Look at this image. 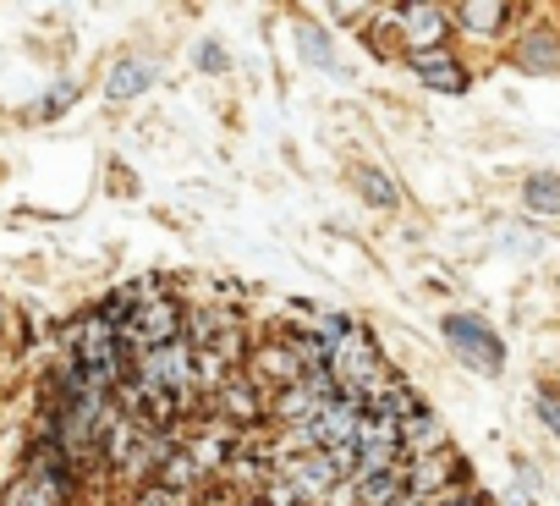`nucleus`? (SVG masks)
Instances as JSON below:
<instances>
[{
  "mask_svg": "<svg viewBox=\"0 0 560 506\" xmlns=\"http://www.w3.org/2000/svg\"><path fill=\"white\" fill-rule=\"evenodd\" d=\"M138 506H187V501H176L171 490H160V484H149V490L138 495Z\"/></svg>",
  "mask_w": 560,
  "mask_h": 506,
  "instance_id": "17",
  "label": "nucleus"
},
{
  "mask_svg": "<svg viewBox=\"0 0 560 506\" xmlns=\"http://www.w3.org/2000/svg\"><path fill=\"white\" fill-rule=\"evenodd\" d=\"M330 380H336V391L341 396H358V402H369V396H380L390 380H401L390 364H385V353L352 325L336 347H330Z\"/></svg>",
  "mask_w": 560,
  "mask_h": 506,
  "instance_id": "1",
  "label": "nucleus"
},
{
  "mask_svg": "<svg viewBox=\"0 0 560 506\" xmlns=\"http://www.w3.org/2000/svg\"><path fill=\"white\" fill-rule=\"evenodd\" d=\"M445 342L456 347L462 364H472V369H483V375H500V364H505L500 336H494L483 320H472V314H451V320H445Z\"/></svg>",
  "mask_w": 560,
  "mask_h": 506,
  "instance_id": "2",
  "label": "nucleus"
},
{
  "mask_svg": "<svg viewBox=\"0 0 560 506\" xmlns=\"http://www.w3.org/2000/svg\"><path fill=\"white\" fill-rule=\"evenodd\" d=\"M396 28H401L407 50L423 56V50H440V39L451 34V12L445 7H401L396 12Z\"/></svg>",
  "mask_w": 560,
  "mask_h": 506,
  "instance_id": "7",
  "label": "nucleus"
},
{
  "mask_svg": "<svg viewBox=\"0 0 560 506\" xmlns=\"http://www.w3.org/2000/svg\"><path fill=\"white\" fill-rule=\"evenodd\" d=\"M412 61V72L429 83V89H440V94H462L467 89V67L451 56V50H423V56H407Z\"/></svg>",
  "mask_w": 560,
  "mask_h": 506,
  "instance_id": "8",
  "label": "nucleus"
},
{
  "mask_svg": "<svg viewBox=\"0 0 560 506\" xmlns=\"http://www.w3.org/2000/svg\"><path fill=\"white\" fill-rule=\"evenodd\" d=\"M434 451H451V440H445V429L429 418V407L423 413H412L407 424H401V462H412V457H434Z\"/></svg>",
  "mask_w": 560,
  "mask_h": 506,
  "instance_id": "10",
  "label": "nucleus"
},
{
  "mask_svg": "<svg viewBox=\"0 0 560 506\" xmlns=\"http://www.w3.org/2000/svg\"><path fill=\"white\" fill-rule=\"evenodd\" d=\"M187 457H192V468L203 473V479H225V462H231V451H236V429L225 424V418H209L198 435H192V446H182Z\"/></svg>",
  "mask_w": 560,
  "mask_h": 506,
  "instance_id": "6",
  "label": "nucleus"
},
{
  "mask_svg": "<svg viewBox=\"0 0 560 506\" xmlns=\"http://www.w3.org/2000/svg\"><path fill=\"white\" fill-rule=\"evenodd\" d=\"M358 424H363V402L358 396H336L319 418H314V451H336V446H358Z\"/></svg>",
  "mask_w": 560,
  "mask_h": 506,
  "instance_id": "5",
  "label": "nucleus"
},
{
  "mask_svg": "<svg viewBox=\"0 0 560 506\" xmlns=\"http://www.w3.org/2000/svg\"><path fill=\"white\" fill-rule=\"evenodd\" d=\"M154 484H160V490H171L176 501H192V495H198L209 479H203V473L192 468V457L176 446V451H165V457H160V473H154Z\"/></svg>",
  "mask_w": 560,
  "mask_h": 506,
  "instance_id": "9",
  "label": "nucleus"
},
{
  "mask_svg": "<svg viewBox=\"0 0 560 506\" xmlns=\"http://www.w3.org/2000/svg\"><path fill=\"white\" fill-rule=\"evenodd\" d=\"M303 50H308L319 67H330V45H325V34H319V28H303Z\"/></svg>",
  "mask_w": 560,
  "mask_h": 506,
  "instance_id": "16",
  "label": "nucleus"
},
{
  "mask_svg": "<svg viewBox=\"0 0 560 506\" xmlns=\"http://www.w3.org/2000/svg\"><path fill=\"white\" fill-rule=\"evenodd\" d=\"M538 418L560 435V386H538Z\"/></svg>",
  "mask_w": 560,
  "mask_h": 506,
  "instance_id": "15",
  "label": "nucleus"
},
{
  "mask_svg": "<svg viewBox=\"0 0 560 506\" xmlns=\"http://www.w3.org/2000/svg\"><path fill=\"white\" fill-rule=\"evenodd\" d=\"M358 193H363L374 209H396V204H401V187H396L385 171H374V165H358Z\"/></svg>",
  "mask_w": 560,
  "mask_h": 506,
  "instance_id": "13",
  "label": "nucleus"
},
{
  "mask_svg": "<svg viewBox=\"0 0 560 506\" xmlns=\"http://www.w3.org/2000/svg\"><path fill=\"white\" fill-rule=\"evenodd\" d=\"M143 89H149V67H143V61H121V67L110 72V83H105L110 100H127V94H143Z\"/></svg>",
  "mask_w": 560,
  "mask_h": 506,
  "instance_id": "14",
  "label": "nucleus"
},
{
  "mask_svg": "<svg viewBox=\"0 0 560 506\" xmlns=\"http://www.w3.org/2000/svg\"><path fill=\"white\" fill-rule=\"evenodd\" d=\"M214 418H225L236 435H242V429H264V418H269V391H258L253 380H225L220 396H214Z\"/></svg>",
  "mask_w": 560,
  "mask_h": 506,
  "instance_id": "4",
  "label": "nucleus"
},
{
  "mask_svg": "<svg viewBox=\"0 0 560 506\" xmlns=\"http://www.w3.org/2000/svg\"><path fill=\"white\" fill-rule=\"evenodd\" d=\"M247 380L258 386V391H287V386H298L308 369H303V358H298V347L287 342V336H275V342H258L253 347V358H247Z\"/></svg>",
  "mask_w": 560,
  "mask_h": 506,
  "instance_id": "3",
  "label": "nucleus"
},
{
  "mask_svg": "<svg viewBox=\"0 0 560 506\" xmlns=\"http://www.w3.org/2000/svg\"><path fill=\"white\" fill-rule=\"evenodd\" d=\"M522 204H527L533 215L555 220V215H560V176H555V171H533V176L522 182Z\"/></svg>",
  "mask_w": 560,
  "mask_h": 506,
  "instance_id": "12",
  "label": "nucleus"
},
{
  "mask_svg": "<svg viewBox=\"0 0 560 506\" xmlns=\"http://www.w3.org/2000/svg\"><path fill=\"white\" fill-rule=\"evenodd\" d=\"M231 506H264V501H231Z\"/></svg>",
  "mask_w": 560,
  "mask_h": 506,
  "instance_id": "18",
  "label": "nucleus"
},
{
  "mask_svg": "<svg viewBox=\"0 0 560 506\" xmlns=\"http://www.w3.org/2000/svg\"><path fill=\"white\" fill-rule=\"evenodd\" d=\"M505 18H511V7H500V0H467V7H456V23H462L467 34H478V39L500 34Z\"/></svg>",
  "mask_w": 560,
  "mask_h": 506,
  "instance_id": "11",
  "label": "nucleus"
}]
</instances>
